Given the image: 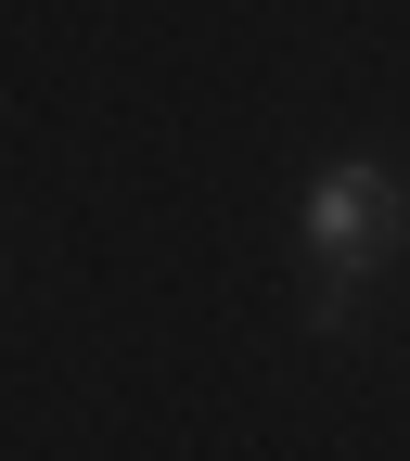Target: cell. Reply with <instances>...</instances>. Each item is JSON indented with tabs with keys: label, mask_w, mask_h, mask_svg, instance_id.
<instances>
[{
	"label": "cell",
	"mask_w": 410,
	"mask_h": 461,
	"mask_svg": "<svg viewBox=\"0 0 410 461\" xmlns=\"http://www.w3.org/2000/svg\"><path fill=\"white\" fill-rule=\"evenodd\" d=\"M385 230H397V180H385L372 154H346L333 180L308 193V244H321V282H360Z\"/></svg>",
	"instance_id": "6da1fadb"
}]
</instances>
